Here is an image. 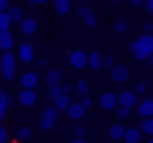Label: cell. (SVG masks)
<instances>
[{"mask_svg":"<svg viewBox=\"0 0 153 143\" xmlns=\"http://www.w3.org/2000/svg\"><path fill=\"white\" fill-rule=\"evenodd\" d=\"M53 7H55V11L59 15H69V11H71V2H69V0H55Z\"/></svg>","mask_w":153,"mask_h":143,"instance_id":"obj_23","label":"cell"},{"mask_svg":"<svg viewBox=\"0 0 153 143\" xmlns=\"http://www.w3.org/2000/svg\"><path fill=\"white\" fill-rule=\"evenodd\" d=\"M80 97H88V91H90V84H88V80L86 78H82V80H78L76 82V88H74Z\"/></svg>","mask_w":153,"mask_h":143,"instance_id":"obj_26","label":"cell"},{"mask_svg":"<svg viewBox=\"0 0 153 143\" xmlns=\"http://www.w3.org/2000/svg\"><path fill=\"white\" fill-rule=\"evenodd\" d=\"M124 130H126V126H124L122 122H113V124L107 128V133H109V137H111L113 141H122V137H124Z\"/></svg>","mask_w":153,"mask_h":143,"instance_id":"obj_20","label":"cell"},{"mask_svg":"<svg viewBox=\"0 0 153 143\" xmlns=\"http://www.w3.org/2000/svg\"><path fill=\"white\" fill-rule=\"evenodd\" d=\"M17 59H15V53L9 51V53H0V76L2 80L11 82L15 78V70H17Z\"/></svg>","mask_w":153,"mask_h":143,"instance_id":"obj_2","label":"cell"},{"mask_svg":"<svg viewBox=\"0 0 153 143\" xmlns=\"http://www.w3.org/2000/svg\"><path fill=\"white\" fill-rule=\"evenodd\" d=\"M130 55L136 61H149L153 57V36H138L136 40L130 42Z\"/></svg>","mask_w":153,"mask_h":143,"instance_id":"obj_1","label":"cell"},{"mask_svg":"<svg viewBox=\"0 0 153 143\" xmlns=\"http://www.w3.org/2000/svg\"><path fill=\"white\" fill-rule=\"evenodd\" d=\"M13 46H15L13 34H11V32H0V51H2V53H9V51H13Z\"/></svg>","mask_w":153,"mask_h":143,"instance_id":"obj_16","label":"cell"},{"mask_svg":"<svg viewBox=\"0 0 153 143\" xmlns=\"http://www.w3.org/2000/svg\"><path fill=\"white\" fill-rule=\"evenodd\" d=\"M17 57H19V61H23V63H32L34 61V46L30 44V42H21L19 44V51H17ZM15 57V59H17Z\"/></svg>","mask_w":153,"mask_h":143,"instance_id":"obj_11","label":"cell"},{"mask_svg":"<svg viewBox=\"0 0 153 143\" xmlns=\"http://www.w3.org/2000/svg\"><path fill=\"white\" fill-rule=\"evenodd\" d=\"M13 105V99H11V95L7 93V91H0V120L4 118V114H7V109Z\"/></svg>","mask_w":153,"mask_h":143,"instance_id":"obj_21","label":"cell"},{"mask_svg":"<svg viewBox=\"0 0 153 143\" xmlns=\"http://www.w3.org/2000/svg\"><path fill=\"white\" fill-rule=\"evenodd\" d=\"M53 101H55V105H53V107H55L57 112H61V109H67V105L71 103L69 95H59V97H57V99H53Z\"/></svg>","mask_w":153,"mask_h":143,"instance_id":"obj_27","label":"cell"},{"mask_svg":"<svg viewBox=\"0 0 153 143\" xmlns=\"http://www.w3.org/2000/svg\"><path fill=\"white\" fill-rule=\"evenodd\" d=\"M17 101H19L21 107H32V105H36L38 95H36V91H19Z\"/></svg>","mask_w":153,"mask_h":143,"instance_id":"obj_12","label":"cell"},{"mask_svg":"<svg viewBox=\"0 0 153 143\" xmlns=\"http://www.w3.org/2000/svg\"><path fill=\"white\" fill-rule=\"evenodd\" d=\"M38 82H40V76H38L36 72H25V74H21V78H19L21 91H36Z\"/></svg>","mask_w":153,"mask_h":143,"instance_id":"obj_6","label":"cell"},{"mask_svg":"<svg viewBox=\"0 0 153 143\" xmlns=\"http://www.w3.org/2000/svg\"><path fill=\"white\" fill-rule=\"evenodd\" d=\"M99 105H101L105 112H113V109L117 107V93H111V91L103 93V95L99 97Z\"/></svg>","mask_w":153,"mask_h":143,"instance_id":"obj_10","label":"cell"},{"mask_svg":"<svg viewBox=\"0 0 153 143\" xmlns=\"http://www.w3.org/2000/svg\"><path fill=\"white\" fill-rule=\"evenodd\" d=\"M74 143H86V141H84V139H76Z\"/></svg>","mask_w":153,"mask_h":143,"instance_id":"obj_40","label":"cell"},{"mask_svg":"<svg viewBox=\"0 0 153 143\" xmlns=\"http://www.w3.org/2000/svg\"><path fill=\"white\" fill-rule=\"evenodd\" d=\"M140 139H143V135H140V130L136 126L126 128L124 130V137H122V141H126V143H140Z\"/></svg>","mask_w":153,"mask_h":143,"instance_id":"obj_17","label":"cell"},{"mask_svg":"<svg viewBox=\"0 0 153 143\" xmlns=\"http://www.w3.org/2000/svg\"><path fill=\"white\" fill-rule=\"evenodd\" d=\"M7 141H9V130L0 124V143H7Z\"/></svg>","mask_w":153,"mask_h":143,"instance_id":"obj_33","label":"cell"},{"mask_svg":"<svg viewBox=\"0 0 153 143\" xmlns=\"http://www.w3.org/2000/svg\"><path fill=\"white\" fill-rule=\"evenodd\" d=\"M147 143H153V141H151V139H149V141H147Z\"/></svg>","mask_w":153,"mask_h":143,"instance_id":"obj_41","label":"cell"},{"mask_svg":"<svg viewBox=\"0 0 153 143\" xmlns=\"http://www.w3.org/2000/svg\"><path fill=\"white\" fill-rule=\"evenodd\" d=\"M65 112H67V116H69L71 120H80V118H84V114H86V109L80 105V101H71Z\"/></svg>","mask_w":153,"mask_h":143,"instance_id":"obj_15","label":"cell"},{"mask_svg":"<svg viewBox=\"0 0 153 143\" xmlns=\"http://www.w3.org/2000/svg\"><path fill=\"white\" fill-rule=\"evenodd\" d=\"M57 118H59V112L51 105V107H46L44 112H42V116H40V128L42 130H53V126L57 124Z\"/></svg>","mask_w":153,"mask_h":143,"instance_id":"obj_3","label":"cell"},{"mask_svg":"<svg viewBox=\"0 0 153 143\" xmlns=\"http://www.w3.org/2000/svg\"><path fill=\"white\" fill-rule=\"evenodd\" d=\"M78 15L84 19V23L88 25V28H94L97 25V15H94V11H92V7H80L78 9Z\"/></svg>","mask_w":153,"mask_h":143,"instance_id":"obj_13","label":"cell"},{"mask_svg":"<svg viewBox=\"0 0 153 143\" xmlns=\"http://www.w3.org/2000/svg\"><path fill=\"white\" fill-rule=\"evenodd\" d=\"M13 143H17V141H13Z\"/></svg>","mask_w":153,"mask_h":143,"instance_id":"obj_42","label":"cell"},{"mask_svg":"<svg viewBox=\"0 0 153 143\" xmlns=\"http://www.w3.org/2000/svg\"><path fill=\"white\" fill-rule=\"evenodd\" d=\"M138 130H140V135H145V137H153V118H145V120L140 122Z\"/></svg>","mask_w":153,"mask_h":143,"instance_id":"obj_25","label":"cell"},{"mask_svg":"<svg viewBox=\"0 0 153 143\" xmlns=\"http://www.w3.org/2000/svg\"><path fill=\"white\" fill-rule=\"evenodd\" d=\"M71 133H74V135H76V139H82V137H84V133H86V130H84V126H82V124H76V126H74V130H71Z\"/></svg>","mask_w":153,"mask_h":143,"instance_id":"obj_32","label":"cell"},{"mask_svg":"<svg viewBox=\"0 0 153 143\" xmlns=\"http://www.w3.org/2000/svg\"><path fill=\"white\" fill-rule=\"evenodd\" d=\"M113 65H115V59H113V55H105V57H103V67H105V70H111Z\"/></svg>","mask_w":153,"mask_h":143,"instance_id":"obj_30","label":"cell"},{"mask_svg":"<svg viewBox=\"0 0 153 143\" xmlns=\"http://www.w3.org/2000/svg\"><path fill=\"white\" fill-rule=\"evenodd\" d=\"M109 72H111V80L113 82H126L130 78V67L126 63H115Z\"/></svg>","mask_w":153,"mask_h":143,"instance_id":"obj_9","label":"cell"},{"mask_svg":"<svg viewBox=\"0 0 153 143\" xmlns=\"http://www.w3.org/2000/svg\"><path fill=\"white\" fill-rule=\"evenodd\" d=\"M86 61H88L86 51L76 49V51H71V53H69V65H71L74 70H84V67H86Z\"/></svg>","mask_w":153,"mask_h":143,"instance_id":"obj_7","label":"cell"},{"mask_svg":"<svg viewBox=\"0 0 153 143\" xmlns=\"http://www.w3.org/2000/svg\"><path fill=\"white\" fill-rule=\"evenodd\" d=\"M46 65H48V61H46L44 57H40V59H38V67H46Z\"/></svg>","mask_w":153,"mask_h":143,"instance_id":"obj_39","label":"cell"},{"mask_svg":"<svg viewBox=\"0 0 153 143\" xmlns=\"http://www.w3.org/2000/svg\"><path fill=\"white\" fill-rule=\"evenodd\" d=\"M132 9H143V0H130V2H128Z\"/></svg>","mask_w":153,"mask_h":143,"instance_id":"obj_37","label":"cell"},{"mask_svg":"<svg viewBox=\"0 0 153 143\" xmlns=\"http://www.w3.org/2000/svg\"><path fill=\"white\" fill-rule=\"evenodd\" d=\"M136 116H140L143 120L153 116V99H151L149 95H145V97L136 103Z\"/></svg>","mask_w":153,"mask_h":143,"instance_id":"obj_8","label":"cell"},{"mask_svg":"<svg viewBox=\"0 0 153 143\" xmlns=\"http://www.w3.org/2000/svg\"><path fill=\"white\" fill-rule=\"evenodd\" d=\"M143 30H145V34H147V36H151V30H153V21H145V23H143Z\"/></svg>","mask_w":153,"mask_h":143,"instance_id":"obj_36","label":"cell"},{"mask_svg":"<svg viewBox=\"0 0 153 143\" xmlns=\"http://www.w3.org/2000/svg\"><path fill=\"white\" fill-rule=\"evenodd\" d=\"M32 139V126H27V124H23V126H19V130H17V143H25V141H30Z\"/></svg>","mask_w":153,"mask_h":143,"instance_id":"obj_24","label":"cell"},{"mask_svg":"<svg viewBox=\"0 0 153 143\" xmlns=\"http://www.w3.org/2000/svg\"><path fill=\"white\" fill-rule=\"evenodd\" d=\"M11 9V2L9 0H0V13H7Z\"/></svg>","mask_w":153,"mask_h":143,"instance_id":"obj_35","label":"cell"},{"mask_svg":"<svg viewBox=\"0 0 153 143\" xmlns=\"http://www.w3.org/2000/svg\"><path fill=\"white\" fill-rule=\"evenodd\" d=\"M7 15H9L11 23H17V25H19V21L23 19V9H21L19 4H11V9L7 11Z\"/></svg>","mask_w":153,"mask_h":143,"instance_id":"obj_22","label":"cell"},{"mask_svg":"<svg viewBox=\"0 0 153 143\" xmlns=\"http://www.w3.org/2000/svg\"><path fill=\"white\" fill-rule=\"evenodd\" d=\"M136 95H134V91L132 88H128V91H122L120 95H117V107H124V109H134L136 107Z\"/></svg>","mask_w":153,"mask_h":143,"instance_id":"obj_4","label":"cell"},{"mask_svg":"<svg viewBox=\"0 0 153 143\" xmlns=\"http://www.w3.org/2000/svg\"><path fill=\"white\" fill-rule=\"evenodd\" d=\"M27 4H30V7H44L46 2H44V0H30Z\"/></svg>","mask_w":153,"mask_h":143,"instance_id":"obj_38","label":"cell"},{"mask_svg":"<svg viewBox=\"0 0 153 143\" xmlns=\"http://www.w3.org/2000/svg\"><path fill=\"white\" fill-rule=\"evenodd\" d=\"M115 112H117V116H120V120H128V118L132 116V109H124V107H115Z\"/></svg>","mask_w":153,"mask_h":143,"instance_id":"obj_31","label":"cell"},{"mask_svg":"<svg viewBox=\"0 0 153 143\" xmlns=\"http://www.w3.org/2000/svg\"><path fill=\"white\" fill-rule=\"evenodd\" d=\"M86 65H88L90 70H101V67H103V55H101L99 51L88 53V61H86Z\"/></svg>","mask_w":153,"mask_h":143,"instance_id":"obj_19","label":"cell"},{"mask_svg":"<svg viewBox=\"0 0 153 143\" xmlns=\"http://www.w3.org/2000/svg\"><path fill=\"white\" fill-rule=\"evenodd\" d=\"M128 30H130V23H128L124 17L115 19V21H113V25H111V32H113V34H117V36H124V34H128Z\"/></svg>","mask_w":153,"mask_h":143,"instance_id":"obj_18","label":"cell"},{"mask_svg":"<svg viewBox=\"0 0 153 143\" xmlns=\"http://www.w3.org/2000/svg\"><path fill=\"white\" fill-rule=\"evenodd\" d=\"M11 19L7 13H0V32H11Z\"/></svg>","mask_w":153,"mask_h":143,"instance_id":"obj_28","label":"cell"},{"mask_svg":"<svg viewBox=\"0 0 153 143\" xmlns=\"http://www.w3.org/2000/svg\"><path fill=\"white\" fill-rule=\"evenodd\" d=\"M143 9L147 13H153V0H143Z\"/></svg>","mask_w":153,"mask_h":143,"instance_id":"obj_34","label":"cell"},{"mask_svg":"<svg viewBox=\"0 0 153 143\" xmlns=\"http://www.w3.org/2000/svg\"><path fill=\"white\" fill-rule=\"evenodd\" d=\"M38 28H40V23H38V19L36 17H23L21 21H19V32L23 34V36H34L36 32H38Z\"/></svg>","mask_w":153,"mask_h":143,"instance_id":"obj_5","label":"cell"},{"mask_svg":"<svg viewBox=\"0 0 153 143\" xmlns=\"http://www.w3.org/2000/svg\"><path fill=\"white\" fill-rule=\"evenodd\" d=\"M44 82L48 84V88L59 86V84H61V70H57V67L46 70V74H44Z\"/></svg>","mask_w":153,"mask_h":143,"instance_id":"obj_14","label":"cell"},{"mask_svg":"<svg viewBox=\"0 0 153 143\" xmlns=\"http://www.w3.org/2000/svg\"><path fill=\"white\" fill-rule=\"evenodd\" d=\"M132 91H134L136 97H138V95H147V93H149V84H147V82H138L136 88H132Z\"/></svg>","mask_w":153,"mask_h":143,"instance_id":"obj_29","label":"cell"}]
</instances>
